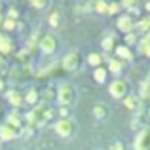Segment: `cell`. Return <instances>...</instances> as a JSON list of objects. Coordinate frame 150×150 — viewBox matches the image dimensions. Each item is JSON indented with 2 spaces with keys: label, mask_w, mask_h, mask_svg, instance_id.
Returning <instances> with one entry per match:
<instances>
[{
  "label": "cell",
  "mask_w": 150,
  "mask_h": 150,
  "mask_svg": "<svg viewBox=\"0 0 150 150\" xmlns=\"http://www.w3.org/2000/svg\"><path fill=\"white\" fill-rule=\"evenodd\" d=\"M57 103L63 108H70L76 103V88L72 84H69V82L61 84L57 88Z\"/></svg>",
  "instance_id": "1"
},
{
  "label": "cell",
  "mask_w": 150,
  "mask_h": 150,
  "mask_svg": "<svg viewBox=\"0 0 150 150\" xmlns=\"http://www.w3.org/2000/svg\"><path fill=\"white\" fill-rule=\"evenodd\" d=\"M84 67V57H82L80 51L72 50L61 59V69L65 72H78V70Z\"/></svg>",
  "instance_id": "2"
},
{
  "label": "cell",
  "mask_w": 150,
  "mask_h": 150,
  "mask_svg": "<svg viewBox=\"0 0 150 150\" xmlns=\"http://www.w3.org/2000/svg\"><path fill=\"white\" fill-rule=\"evenodd\" d=\"M53 131L63 139H69V137H72L76 133V122L70 120V118H59L53 124Z\"/></svg>",
  "instance_id": "3"
},
{
  "label": "cell",
  "mask_w": 150,
  "mask_h": 150,
  "mask_svg": "<svg viewBox=\"0 0 150 150\" xmlns=\"http://www.w3.org/2000/svg\"><path fill=\"white\" fill-rule=\"evenodd\" d=\"M108 93L114 99H125L129 95V82L124 78H114L108 86Z\"/></svg>",
  "instance_id": "4"
},
{
  "label": "cell",
  "mask_w": 150,
  "mask_h": 150,
  "mask_svg": "<svg viewBox=\"0 0 150 150\" xmlns=\"http://www.w3.org/2000/svg\"><path fill=\"white\" fill-rule=\"evenodd\" d=\"M38 50L42 51L44 55H53V53H57V50H59V38L55 36V34H44L42 36V40H40V44H38Z\"/></svg>",
  "instance_id": "5"
},
{
  "label": "cell",
  "mask_w": 150,
  "mask_h": 150,
  "mask_svg": "<svg viewBox=\"0 0 150 150\" xmlns=\"http://www.w3.org/2000/svg\"><path fill=\"white\" fill-rule=\"evenodd\" d=\"M10 80H11V84L13 86H19V84H23V82L27 80V78L33 74V67H27V65H23V67H13V69L10 70Z\"/></svg>",
  "instance_id": "6"
},
{
  "label": "cell",
  "mask_w": 150,
  "mask_h": 150,
  "mask_svg": "<svg viewBox=\"0 0 150 150\" xmlns=\"http://www.w3.org/2000/svg\"><path fill=\"white\" fill-rule=\"evenodd\" d=\"M116 29L120 30V33H124V34L133 33V29H135V21H133V15H131V13L118 15V19H116Z\"/></svg>",
  "instance_id": "7"
},
{
  "label": "cell",
  "mask_w": 150,
  "mask_h": 150,
  "mask_svg": "<svg viewBox=\"0 0 150 150\" xmlns=\"http://www.w3.org/2000/svg\"><path fill=\"white\" fill-rule=\"evenodd\" d=\"M135 150H150V125L139 131L135 139Z\"/></svg>",
  "instance_id": "8"
},
{
  "label": "cell",
  "mask_w": 150,
  "mask_h": 150,
  "mask_svg": "<svg viewBox=\"0 0 150 150\" xmlns=\"http://www.w3.org/2000/svg\"><path fill=\"white\" fill-rule=\"evenodd\" d=\"M6 101L13 106V110H17L19 106L25 103V95H23L17 88H11V89H8V91H6Z\"/></svg>",
  "instance_id": "9"
},
{
  "label": "cell",
  "mask_w": 150,
  "mask_h": 150,
  "mask_svg": "<svg viewBox=\"0 0 150 150\" xmlns=\"http://www.w3.org/2000/svg\"><path fill=\"white\" fill-rule=\"evenodd\" d=\"M11 53H13V44H11L10 36L0 34V55L6 57V55H11Z\"/></svg>",
  "instance_id": "10"
},
{
  "label": "cell",
  "mask_w": 150,
  "mask_h": 150,
  "mask_svg": "<svg viewBox=\"0 0 150 150\" xmlns=\"http://www.w3.org/2000/svg\"><path fill=\"white\" fill-rule=\"evenodd\" d=\"M6 125H10V127H13V129H17V131H19V127L23 125V116H19L17 110L10 112V114H8V118H6Z\"/></svg>",
  "instance_id": "11"
},
{
  "label": "cell",
  "mask_w": 150,
  "mask_h": 150,
  "mask_svg": "<svg viewBox=\"0 0 150 150\" xmlns=\"http://www.w3.org/2000/svg\"><path fill=\"white\" fill-rule=\"evenodd\" d=\"M93 116H95L97 120H106V118L110 116V108L105 103H97V105L93 106Z\"/></svg>",
  "instance_id": "12"
},
{
  "label": "cell",
  "mask_w": 150,
  "mask_h": 150,
  "mask_svg": "<svg viewBox=\"0 0 150 150\" xmlns=\"http://www.w3.org/2000/svg\"><path fill=\"white\" fill-rule=\"evenodd\" d=\"M114 51H116L118 59H120L122 63H124V61H131V59H133V50H131V48H127V46H125V44L118 46V48L114 50Z\"/></svg>",
  "instance_id": "13"
},
{
  "label": "cell",
  "mask_w": 150,
  "mask_h": 150,
  "mask_svg": "<svg viewBox=\"0 0 150 150\" xmlns=\"http://www.w3.org/2000/svg\"><path fill=\"white\" fill-rule=\"evenodd\" d=\"M19 137V131L13 127H10V125H2L0 127V139L2 141H13Z\"/></svg>",
  "instance_id": "14"
},
{
  "label": "cell",
  "mask_w": 150,
  "mask_h": 150,
  "mask_svg": "<svg viewBox=\"0 0 150 150\" xmlns=\"http://www.w3.org/2000/svg\"><path fill=\"white\" fill-rule=\"evenodd\" d=\"M25 95V103L27 105H30V106H36L38 105V101H40V91H38L36 88H30L27 93H23Z\"/></svg>",
  "instance_id": "15"
},
{
  "label": "cell",
  "mask_w": 150,
  "mask_h": 150,
  "mask_svg": "<svg viewBox=\"0 0 150 150\" xmlns=\"http://www.w3.org/2000/svg\"><path fill=\"white\" fill-rule=\"evenodd\" d=\"M108 70L110 74H114L116 78H120V74H122V70H124V63L120 61V59H110L108 61Z\"/></svg>",
  "instance_id": "16"
},
{
  "label": "cell",
  "mask_w": 150,
  "mask_h": 150,
  "mask_svg": "<svg viewBox=\"0 0 150 150\" xmlns=\"http://www.w3.org/2000/svg\"><path fill=\"white\" fill-rule=\"evenodd\" d=\"M48 23L50 27H61L63 25V11L61 10H51L48 15Z\"/></svg>",
  "instance_id": "17"
},
{
  "label": "cell",
  "mask_w": 150,
  "mask_h": 150,
  "mask_svg": "<svg viewBox=\"0 0 150 150\" xmlns=\"http://www.w3.org/2000/svg\"><path fill=\"white\" fill-rule=\"evenodd\" d=\"M40 99L44 101V103H53V101H57V88H50L48 89H44V91L40 93Z\"/></svg>",
  "instance_id": "18"
},
{
  "label": "cell",
  "mask_w": 150,
  "mask_h": 150,
  "mask_svg": "<svg viewBox=\"0 0 150 150\" xmlns=\"http://www.w3.org/2000/svg\"><path fill=\"white\" fill-rule=\"evenodd\" d=\"M101 46H103V50H105V51H114V50L118 48L116 36H114V34H108V36H106V38H103Z\"/></svg>",
  "instance_id": "19"
},
{
  "label": "cell",
  "mask_w": 150,
  "mask_h": 150,
  "mask_svg": "<svg viewBox=\"0 0 150 150\" xmlns=\"http://www.w3.org/2000/svg\"><path fill=\"white\" fill-rule=\"evenodd\" d=\"M106 78H108V70L103 69V67H99V69L93 70V80L97 82V84H105Z\"/></svg>",
  "instance_id": "20"
},
{
  "label": "cell",
  "mask_w": 150,
  "mask_h": 150,
  "mask_svg": "<svg viewBox=\"0 0 150 150\" xmlns=\"http://www.w3.org/2000/svg\"><path fill=\"white\" fill-rule=\"evenodd\" d=\"M103 59H105V55H101V53H97V51H93V53L88 55V65H91V67H95V69H99V67L103 65Z\"/></svg>",
  "instance_id": "21"
},
{
  "label": "cell",
  "mask_w": 150,
  "mask_h": 150,
  "mask_svg": "<svg viewBox=\"0 0 150 150\" xmlns=\"http://www.w3.org/2000/svg\"><path fill=\"white\" fill-rule=\"evenodd\" d=\"M125 106H127L129 110H137L141 106V97H137V95H127L125 97Z\"/></svg>",
  "instance_id": "22"
},
{
  "label": "cell",
  "mask_w": 150,
  "mask_h": 150,
  "mask_svg": "<svg viewBox=\"0 0 150 150\" xmlns=\"http://www.w3.org/2000/svg\"><path fill=\"white\" fill-rule=\"evenodd\" d=\"M135 25H137V29H139L141 33H148L150 34V15L148 17H143L141 21H137Z\"/></svg>",
  "instance_id": "23"
},
{
  "label": "cell",
  "mask_w": 150,
  "mask_h": 150,
  "mask_svg": "<svg viewBox=\"0 0 150 150\" xmlns=\"http://www.w3.org/2000/svg\"><path fill=\"white\" fill-rule=\"evenodd\" d=\"M139 48H141V51H143V55H146V57L150 59V36L148 34L139 42Z\"/></svg>",
  "instance_id": "24"
},
{
  "label": "cell",
  "mask_w": 150,
  "mask_h": 150,
  "mask_svg": "<svg viewBox=\"0 0 150 150\" xmlns=\"http://www.w3.org/2000/svg\"><path fill=\"white\" fill-rule=\"evenodd\" d=\"M2 29L6 30V33H10V30H15V29H17V21L4 17V21H2Z\"/></svg>",
  "instance_id": "25"
},
{
  "label": "cell",
  "mask_w": 150,
  "mask_h": 150,
  "mask_svg": "<svg viewBox=\"0 0 150 150\" xmlns=\"http://www.w3.org/2000/svg\"><path fill=\"white\" fill-rule=\"evenodd\" d=\"M135 44H139V34H137V33L125 34V46H127V48H131V46H135Z\"/></svg>",
  "instance_id": "26"
},
{
  "label": "cell",
  "mask_w": 150,
  "mask_h": 150,
  "mask_svg": "<svg viewBox=\"0 0 150 150\" xmlns=\"http://www.w3.org/2000/svg\"><path fill=\"white\" fill-rule=\"evenodd\" d=\"M93 8L97 13H108V2H93Z\"/></svg>",
  "instance_id": "27"
},
{
  "label": "cell",
  "mask_w": 150,
  "mask_h": 150,
  "mask_svg": "<svg viewBox=\"0 0 150 150\" xmlns=\"http://www.w3.org/2000/svg\"><path fill=\"white\" fill-rule=\"evenodd\" d=\"M122 11V6L118 2H108V13L110 15H116V13H120Z\"/></svg>",
  "instance_id": "28"
},
{
  "label": "cell",
  "mask_w": 150,
  "mask_h": 150,
  "mask_svg": "<svg viewBox=\"0 0 150 150\" xmlns=\"http://www.w3.org/2000/svg\"><path fill=\"white\" fill-rule=\"evenodd\" d=\"M108 150H127V148H125V144L122 143V141H116V143H112V146Z\"/></svg>",
  "instance_id": "29"
},
{
  "label": "cell",
  "mask_w": 150,
  "mask_h": 150,
  "mask_svg": "<svg viewBox=\"0 0 150 150\" xmlns=\"http://www.w3.org/2000/svg\"><path fill=\"white\" fill-rule=\"evenodd\" d=\"M4 72H8V63H6V59L0 55V76H2Z\"/></svg>",
  "instance_id": "30"
},
{
  "label": "cell",
  "mask_w": 150,
  "mask_h": 150,
  "mask_svg": "<svg viewBox=\"0 0 150 150\" xmlns=\"http://www.w3.org/2000/svg\"><path fill=\"white\" fill-rule=\"evenodd\" d=\"M33 131H34V129L27 125V127H23V129H21V133H19V135H23V137H33Z\"/></svg>",
  "instance_id": "31"
},
{
  "label": "cell",
  "mask_w": 150,
  "mask_h": 150,
  "mask_svg": "<svg viewBox=\"0 0 150 150\" xmlns=\"http://www.w3.org/2000/svg\"><path fill=\"white\" fill-rule=\"evenodd\" d=\"M30 6H33V8H46V6H48V2H40V0H33V2H30Z\"/></svg>",
  "instance_id": "32"
},
{
  "label": "cell",
  "mask_w": 150,
  "mask_h": 150,
  "mask_svg": "<svg viewBox=\"0 0 150 150\" xmlns=\"http://www.w3.org/2000/svg\"><path fill=\"white\" fill-rule=\"evenodd\" d=\"M59 114H61V118H69V114H70V108H59Z\"/></svg>",
  "instance_id": "33"
},
{
  "label": "cell",
  "mask_w": 150,
  "mask_h": 150,
  "mask_svg": "<svg viewBox=\"0 0 150 150\" xmlns=\"http://www.w3.org/2000/svg\"><path fill=\"white\" fill-rule=\"evenodd\" d=\"M120 6H122V8H135V6H137V2H122Z\"/></svg>",
  "instance_id": "34"
},
{
  "label": "cell",
  "mask_w": 150,
  "mask_h": 150,
  "mask_svg": "<svg viewBox=\"0 0 150 150\" xmlns=\"http://www.w3.org/2000/svg\"><path fill=\"white\" fill-rule=\"evenodd\" d=\"M4 89H6V84H4V80H2V78H0V93H2Z\"/></svg>",
  "instance_id": "35"
},
{
  "label": "cell",
  "mask_w": 150,
  "mask_h": 150,
  "mask_svg": "<svg viewBox=\"0 0 150 150\" xmlns=\"http://www.w3.org/2000/svg\"><path fill=\"white\" fill-rule=\"evenodd\" d=\"M144 8H146V11H148V15H150V2H146V4H144Z\"/></svg>",
  "instance_id": "36"
},
{
  "label": "cell",
  "mask_w": 150,
  "mask_h": 150,
  "mask_svg": "<svg viewBox=\"0 0 150 150\" xmlns=\"http://www.w3.org/2000/svg\"><path fill=\"white\" fill-rule=\"evenodd\" d=\"M0 17H4V10H2V2H0Z\"/></svg>",
  "instance_id": "37"
}]
</instances>
